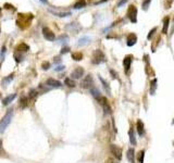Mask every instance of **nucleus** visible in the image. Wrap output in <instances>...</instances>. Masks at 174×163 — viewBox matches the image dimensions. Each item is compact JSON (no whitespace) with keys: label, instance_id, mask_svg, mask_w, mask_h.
<instances>
[{"label":"nucleus","instance_id":"f257e3e1","mask_svg":"<svg viewBox=\"0 0 174 163\" xmlns=\"http://www.w3.org/2000/svg\"><path fill=\"white\" fill-rule=\"evenodd\" d=\"M33 19H34V15L32 13H20L18 20H16V24L20 28L25 30V28L30 27V22Z\"/></svg>","mask_w":174,"mask_h":163},{"label":"nucleus","instance_id":"f03ea898","mask_svg":"<svg viewBox=\"0 0 174 163\" xmlns=\"http://www.w3.org/2000/svg\"><path fill=\"white\" fill-rule=\"evenodd\" d=\"M12 116H13V110L10 109V110H8V112L5 114V116L0 121V132L1 133L5 132V129L9 126V124L11 123V120H12Z\"/></svg>","mask_w":174,"mask_h":163},{"label":"nucleus","instance_id":"7ed1b4c3","mask_svg":"<svg viewBox=\"0 0 174 163\" xmlns=\"http://www.w3.org/2000/svg\"><path fill=\"white\" fill-rule=\"evenodd\" d=\"M104 61H106V55H104V52L99 49L95 50L93 59H91V63L93 64H100V63H102Z\"/></svg>","mask_w":174,"mask_h":163},{"label":"nucleus","instance_id":"20e7f679","mask_svg":"<svg viewBox=\"0 0 174 163\" xmlns=\"http://www.w3.org/2000/svg\"><path fill=\"white\" fill-rule=\"evenodd\" d=\"M98 102H99L101 106H102V109H104V115H108V114L111 113V107H110L109 102H108V99L106 98V97H100V99L98 100Z\"/></svg>","mask_w":174,"mask_h":163},{"label":"nucleus","instance_id":"39448f33","mask_svg":"<svg viewBox=\"0 0 174 163\" xmlns=\"http://www.w3.org/2000/svg\"><path fill=\"white\" fill-rule=\"evenodd\" d=\"M127 16H129V21L132 23H136L137 22V9L134 5H129V10H127Z\"/></svg>","mask_w":174,"mask_h":163},{"label":"nucleus","instance_id":"423d86ee","mask_svg":"<svg viewBox=\"0 0 174 163\" xmlns=\"http://www.w3.org/2000/svg\"><path fill=\"white\" fill-rule=\"evenodd\" d=\"M94 85V79H93V76L91 75H87L85 76V78L82 80L81 83V86L85 89H88V88H91Z\"/></svg>","mask_w":174,"mask_h":163},{"label":"nucleus","instance_id":"0eeeda50","mask_svg":"<svg viewBox=\"0 0 174 163\" xmlns=\"http://www.w3.org/2000/svg\"><path fill=\"white\" fill-rule=\"evenodd\" d=\"M43 35L47 40L49 41H53L56 39V35L52 30L48 28V27H43Z\"/></svg>","mask_w":174,"mask_h":163},{"label":"nucleus","instance_id":"6e6552de","mask_svg":"<svg viewBox=\"0 0 174 163\" xmlns=\"http://www.w3.org/2000/svg\"><path fill=\"white\" fill-rule=\"evenodd\" d=\"M110 151H111V153H112L118 160H121V159H122V150H121V148H119V146H116V145H110Z\"/></svg>","mask_w":174,"mask_h":163},{"label":"nucleus","instance_id":"1a4fd4ad","mask_svg":"<svg viewBox=\"0 0 174 163\" xmlns=\"http://www.w3.org/2000/svg\"><path fill=\"white\" fill-rule=\"evenodd\" d=\"M83 75H84V69L81 68V66H77L76 69L72 71V73H71V78L80 79Z\"/></svg>","mask_w":174,"mask_h":163},{"label":"nucleus","instance_id":"9d476101","mask_svg":"<svg viewBox=\"0 0 174 163\" xmlns=\"http://www.w3.org/2000/svg\"><path fill=\"white\" fill-rule=\"evenodd\" d=\"M46 85H48L49 87H55V88H60L62 86L61 82H59V80H57L55 78H48L46 80Z\"/></svg>","mask_w":174,"mask_h":163},{"label":"nucleus","instance_id":"9b49d317","mask_svg":"<svg viewBox=\"0 0 174 163\" xmlns=\"http://www.w3.org/2000/svg\"><path fill=\"white\" fill-rule=\"evenodd\" d=\"M136 41H137V36H136L134 33L129 34V36H127V38H126V45H127L129 47H133V46L136 44Z\"/></svg>","mask_w":174,"mask_h":163},{"label":"nucleus","instance_id":"f8f14e48","mask_svg":"<svg viewBox=\"0 0 174 163\" xmlns=\"http://www.w3.org/2000/svg\"><path fill=\"white\" fill-rule=\"evenodd\" d=\"M132 61H133V57L132 55H126L123 60V66H124L125 72H127L132 65Z\"/></svg>","mask_w":174,"mask_h":163},{"label":"nucleus","instance_id":"ddd939ff","mask_svg":"<svg viewBox=\"0 0 174 163\" xmlns=\"http://www.w3.org/2000/svg\"><path fill=\"white\" fill-rule=\"evenodd\" d=\"M48 11H49L51 14L56 15V16H59V18H66V16H70V15H71V12H61V11L52 10V9H49Z\"/></svg>","mask_w":174,"mask_h":163},{"label":"nucleus","instance_id":"4468645a","mask_svg":"<svg viewBox=\"0 0 174 163\" xmlns=\"http://www.w3.org/2000/svg\"><path fill=\"white\" fill-rule=\"evenodd\" d=\"M136 131H137V133H138L139 136H143V135H144L145 125L140 120H138V121H137V123H136Z\"/></svg>","mask_w":174,"mask_h":163},{"label":"nucleus","instance_id":"2eb2a0df","mask_svg":"<svg viewBox=\"0 0 174 163\" xmlns=\"http://www.w3.org/2000/svg\"><path fill=\"white\" fill-rule=\"evenodd\" d=\"M30 50L28 45H26L25 43H21L15 47V51H19V52H26Z\"/></svg>","mask_w":174,"mask_h":163},{"label":"nucleus","instance_id":"dca6fc26","mask_svg":"<svg viewBox=\"0 0 174 163\" xmlns=\"http://www.w3.org/2000/svg\"><path fill=\"white\" fill-rule=\"evenodd\" d=\"M126 158L131 163H135V150L133 148H129L126 153Z\"/></svg>","mask_w":174,"mask_h":163},{"label":"nucleus","instance_id":"f3484780","mask_svg":"<svg viewBox=\"0 0 174 163\" xmlns=\"http://www.w3.org/2000/svg\"><path fill=\"white\" fill-rule=\"evenodd\" d=\"M16 97V94H12V95H9V96H7L5 98L2 99V104L3 106H8L9 103H11L13 100L15 99Z\"/></svg>","mask_w":174,"mask_h":163},{"label":"nucleus","instance_id":"a211bd4d","mask_svg":"<svg viewBox=\"0 0 174 163\" xmlns=\"http://www.w3.org/2000/svg\"><path fill=\"white\" fill-rule=\"evenodd\" d=\"M27 106H28V98L26 96H22L19 101V107L21 109H25Z\"/></svg>","mask_w":174,"mask_h":163},{"label":"nucleus","instance_id":"6ab92c4d","mask_svg":"<svg viewBox=\"0 0 174 163\" xmlns=\"http://www.w3.org/2000/svg\"><path fill=\"white\" fill-rule=\"evenodd\" d=\"M90 94H91V96H93V97H94V98L96 99L97 101H98V100L100 99V97H101L100 91L97 88H96V87H94V86L90 88Z\"/></svg>","mask_w":174,"mask_h":163},{"label":"nucleus","instance_id":"aec40b11","mask_svg":"<svg viewBox=\"0 0 174 163\" xmlns=\"http://www.w3.org/2000/svg\"><path fill=\"white\" fill-rule=\"evenodd\" d=\"M129 141H131V143H132L133 146H136L137 141H136V137H135V132H134V129H129Z\"/></svg>","mask_w":174,"mask_h":163},{"label":"nucleus","instance_id":"412c9836","mask_svg":"<svg viewBox=\"0 0 174 163\" xmlns=\"http://www.w3.org/2000/svg\"><path fill=\"white\" fill-rule=\"evenodd\" d=\"M89 43H90V37H88V36H84V37H82V38L79 39L77 45H79V46H86V45H88Z\"/></svg>","mask_w":174,"mask_h":163},{"label":"nucleus","instance_id":"4be33fe9","mask_svg":"<svg viewBox=\"0 0 174 163\" xmlns=\"http://www.w3.org/2000/svg\"><path fill=\"white\" fill-rule=\"evenodd\" d=\"M169 24H170V18L169 16H165L163 20V30H162V33H163V34H167V33H168Z\"/></svg>","mask_w":174,"mask_h":163},{"label":"nucleus","instance_id":"5701e85b","mask_svg":"<svg viewBox=\"0 0 174 163\" xmlns=\"http://www.w3.org/2000/svg\"><path fill=\"white\" fill-rule=\"evenodd\" d=\"M99 79H100V82H101V84H102V86H104V90L107 91V94L108 95H111V90H110V87H109V84L104 80L101 76H99Z\"/></svg>","mask_w":174,"mask_h":163},{"label":"nucleus","instance_id":"b1692460","mask_svg":"<svg viewBox=\"0 0 174 163\" xmlns=\"http://www.w3.org/2000/svg\"><path fill=\"white\" fill-rule=\"evenodd\" d=\"M84 7H86V1L85 0H80V1H77L74 5H73V8L76 9V10H80V9H83Z\"/></svg>","mask_w":174,"mask_h":163},{"label":"nucleus","instance_id":"393cba45","mask_svg":"<svg viewBox=\"0 0 174 163\" xmlns=\"http://www.w3.org/2000/svg\"><path fill=\"white\" fill-rule=\"evenodd\" d=\"M13 77H14V74H10V75H8L7 77H5V78H2V82H1V84L3 85V86H7V85H9V83H10L11 80L13 79Z\"/></svg>","mask_w":174,"mask_h":163},{"label":"nucleus","instance_id":"a878e982","mask_svg":"<svg viewBox=\"0 0 174 163\" xmlns=\"http://www.w3.org/2000/svg\"><path fill=\"white\" fill-rule=\"evenodd\" d=\"M64 84L66 85L68 87H70V88H74L75 86H76L74 80H73L72 78H70V77H68V78L64 79Z\"/></svg>","mask_w":174,"mask_h":163},{"label":"nucleus","instance_id":"bb28decb","mask_svg":"<svg viewBox=\"0 0 174 163\" xmlns=\"http://www.w3.org/2000/svg\"><path fill=\"white\" fill-rule=\"evenodd\" d=\"M72 59L75 61H81L83 59V54L81 52H74V53H72Z\"/></svg>","mask_w":174,"mask_h":163},{"label":"nucleus","instance_id":"cd10ccee","mask_svg":"<svg viewBox=\"0 0 174 163\" xmlns=\"http://www.w3.org/2000/svg\"><path fill=\"white\" fill-rule=\"evenodd\" d=\"M37 90L36 89H30V93H28V99H32V100H34L36 97H37Z\"/></svg>","mask_w":174,"mask_h":163},{"label":"nucleus","instance_id":"c85d7f7f","mask_svg":"<svg viewBox=\"0 0 174 163\" xmlns=\"http://www.w3.org/2000/svg\"><path fill=\"white\" fill-rule=\"evenodd\" d=\"M156 87H157V79L154 78V80H151V87H150V94L151 95H154Z\"/></svg>","mask_w":174,"mask_h":163},{"label":"nucleus","instance_id":"c756f323","mask_svg":"<svg viewBox=\"0 0 174 163\" xmlns=\"http://www.w3.org/2000/svg\"><path fill=\"white\" fill-rule=\"evenodd\" d=\"M14 59H15V61H16V62H21V61H22V59H23V54H22V52H20V54H19V52H18V51H15Z\"/></svg>","mask_w":174,"mask_h":163},{"label":"nucleus","instance_id":"7c9ffc66","mask_svg":"<svg viewBox=\"0 0 174 163\" xmlns=\"http://www.w3.org/2000/svg\"><path fill=\"white\" fill-rule=\"evenodd\" d=\"M144 157H145V151H144V150H142V151L138 153V161H139V163H144Z\"/></svg>","mask_w":174,"mask_h":163},{"label":"nucleus","instance_id":"2f4dec72","mask_svg":"<svg viewBox=\"0 0 174 163\" xmlns=\"http://www.w3.org/2000/svg\"><path fill=\"white\" fill-rule=\"evenodd\" d=\"M150 2H151V0H145L144 2H143V5H142V8H143L144 10H148V7H149Z\"/></svg>","mask_w":174,"mask_h":163},{"label":"nucleus","instance_id":"473e14b6","mask_svg":"<svg viewBox=\"0 0 174 163\" xmlns=\"http://www.w3.org/2000/svg\"><path fill=\"white\" fill-rule=\"evenodd\" d=\"M5 9H7V10L15 11V8L12 5H10V3H5Z\"/></svg>","mask_w":174,"mask_h":163},{"label":"nucleus","instance_id":"72a5a7b5","mask_svg":"<svg viewBox=\"0 0 174 163\" xmlns=\"http://www.w3.org/2000/svg\"><path fill=\"white\" fill-rule=\"evenodd\" d=\"M41 68H43V70H48L50 68V63L49 62H43Z\"/></svg>","mask_w":174,"mask_h":163},{"label":"nucleus","instance_id":"f704fd0d","mask_svg":"<svg viewBox=\"0 0 174 163\" xmlns=\"http://www.w3.org/2000/svg\"><path fill=\"white\" fill-rule=\"evenodd\" d=\"M156 30H157V27H154L152 30H150V32H149V34H148V37H147L148 39H151V36H152V35L154 34V32H156Z\"/></svg>","mask_w":174,"mask_h":163},{"label":"nucleus","instance_id":"c9c22d12","mask_svg":"<svg viewBox=\"0 0 174 163\" xmlns=\"http://www.w3.org/2000/svg\"><path fill=\"white\" fill-rule=\"evenodd\" d=\"M127 1H129V0H120L119 2H118V7H119V8H120V7H122V5H125Z\"/></svg>","mask_w":174,"mask_h":163},{"label":"nucleus","instance_id":"e433bc0d","mask_svg":"<svg viewBox=\"0 0 174 163\" xmlns=\"http://www.w3.org/2000/svg\"><path fill=\"white\" fill-rule=\"evenodd\" d=\"M69 51H70L69 47H63L62 50H61V53H66V52H69Z\"/></svg>","mask_w":174,"mask_h":163},{"label":"nucleus","instance_id":"4c0bfd02","mask_svg":"<svg viewBox=\"0 0 174 163\" xmlns=\"http://www.w3.org/2000/svg\"><path fill=\"white\" fill-rule=\"evenodd\" d=\"M104 163H115V162L112 158H109V159H107V160H106V162Z\"/></svg>","mask_w":174,"mask_h":163},{"label":"nucleus","instance_id":"58836bf2","mask_svg":"<svg viewBox=\"0 0 174 163\" xmlns=\"http://www.w3.org/2000/svg\"><path fill=\"white\" fill-rule=\"evenodd\" d=\"M56 71H62V70H64V66L63 65H60V66H58V68H56Z\"/></svg>","mask_w":174,"mask_h":163},{"label":"nucleus","instance_id":"ea45409f","mask_svg":"<svg viewBox=\"0 0 174 163\" xmlns=\"http://www.w3.org/2000/svg\"><path fill=\"white\" fill-rule=\"evenodd\" d=\"M110 73L113 75V78H116V77H118V76H116V73H115L113 70H110Z\"/></svg>","mask_w":174,"mask_h":163},{"label":"nucleus","instance_id":"a19ab883","mask_svg":"<svg viewBox=\"0 0 174 163\" xmlns=\"http://www.w3.org/2000/svg\"><path fill=\"white\" fill-rule=\"evenodd\" d=\"M1 149H2V140L0 139V153H1Z\"/></svg>","mask_w":174,"mask_h":163},{"label":"nucleus","instance_id":"79ce46f5","mask_svg":"<svg viewBox=\"0 0 174 163\" xmlns=\"http://www.w3.org/2000/svg\"><path fill=\"white\" fill-rule=\"evenodd\" d=\"M40 1H41V2H43V3H46V5H47V3H48V1H47V0H40Z\"/></svg>","mask_w":174,"mask_h":163},{"label":"nucleus","instance_id":"37998d69","mask_svg":"<svg viewBox=\"0 0 174 163\" xmlns=\"http://www.w3.org/2000/svg\"><path fill=\"white\" fill-rule=\"evenodd\" d=\"M56 62H60V59H59V58H56Z\"/></svg>","mask_w":174,"mask_h":163},{"label":"nucleus","instance_id":"c03bdc74","mask_svg":"<svg viewBox=\"0 0 174 163\" xmlns=\"http://www.w3.org/2000/svg\"><path fill=\"white\" fill-rule=\"evenodd\" d=\"M1 11H2V9H1V7H0V13H1Z\"/></svg>","mask_w":174,"mask_h":163},{"label":"nucleus","instance_id":"a18cd8bd","mask_svg":"<svg viewBox=\"0 0 174 163\" xmlns=\"http://www.w3.org/2000/svg\"><path fill=\"white\" fill-rule=\"evenodd\" d=\"M0 99H1V94H0Z\"/></svg>","mask_w":174,"mask_h":163},{"label":"nucleus","instance_id":"49530a36","mask_svg":"<svg viewBox=\"0 0 174 163\" xmlns=\"http://www.w3.org/2000/svg\"><path fill=\"white\" fill-rule=\"evenodd\" d=\"M173 124H174V120H173Z\"/></svg>","mask_w":174,"mask_h":163},{"label":"nucleus","instance_id":"de8ad7c7","mask_svg":"<svg viewBox=\"0 0 174 163\" xmlns=\"http://www.w3.org/2000/svg\"><path fill=\"white\" fill-rule=\"evenodd\" d=\"M0 32H1V28H0Z\"/></svg>","mask_w":174,"mask_h":163}]
</instances>
